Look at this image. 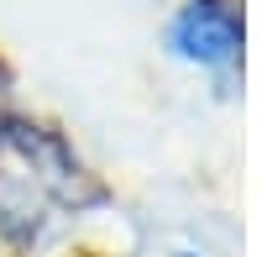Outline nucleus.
<instances>
[{"label": "nucleus", "mask_w": 262, "mask_h": 257, "mask_svg": "<svg viewBox=\"0 0 262 257\" xmlns=\"http://www.w3.org/2000/svg\"><path fill=\"white\" fill-rule=\"evenodd\" d=\"M179 257H194V252H179Z\"/></svg>", "instance_id": "obj_3"}, {"label": "nucleus", "mask_w": 262, "mask_h": 257, "mask_svg": "<svg viewBox=\"0 0 262 257\" xmlns=\"http://www.w3.org/2000/svg\"><path fill=\"white\" fill-rule=\"evenodd\" d=\"M168 42L173 53L189 58V63H205V69H221L242 53V21H236L226 6H215V0H194L173 16L168 27Z\"/></svg>", "instance_id": "obj_1"}, {"label": "nucleus", "mask_w": 262, "mask_h": 257, "mask_svg": "<svg viewBox=\"0 0 262 257\" xmlns=\"http://www.w3.org/2000/svg\"><path fill=\"white\" fill-rule=\"evenodd\" d=\"M0 142L11 147V153H21L42 179H48L63 200L74 195V179H79V168H74V158H69V147H63L53 132H42V126H27V121H6L0 126Z\"/></svg>", "instance_id": "obj_2"}]
</instances>
